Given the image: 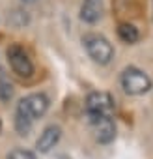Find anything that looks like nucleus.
<instances>
[{"label": "nucleus", "mask_w": 153, "mask_h": 159, "mask_svg": "<svg viewBox=\"0 0 153 159\" xmlns=\"http://www.w3.org/2000/svg\"><path fill=\"white\" fill-rule=\"evenodd\" d=\"M88 120H90V124L94 127L97 142L108 144V142L114 140V137H116V124H114L112 116H97V118H88Z\"/></svg>", "instance_id": "6"}, {"label": "nucleus", "mask_w": 153, "mask_h": 159, "mask_svg": "<svg viewBox=\"0 0 153 159\" xmlns=\"http://www.w3.org/2000/svg\"><path fill=\"white\" fill-rule=\"evenodd\" d=\"M6 159H36V153L24 148H15L13 152H10V155Z\"/></svg>", "instance_id": "11"}, {"label": "nucleus", "mask_w": 153, "mask_h": 159, "mask_svg": "<svg viewBox=\"0 0 153 159\" xmlns=\"http://www.w3.org/2000/svg\"><path fill=\"white\" fill-rule=\"evenodd\" d=\"M49 111V98L45 94H30L17 103L15 127L21 135H26L34 122Z\"/></svg>", "instance_id": "1"}, {"label": "nucleus", "mask_w": 153, "mask_h": 159, "mask_svg": "<svg viewBox=\"0 0 153 159\" xmlns=\"http://www.w3.org/2000/svg\"><path fill=\"white\" fill-rule=\"evenodd\" d=\"M8 62H10L11 69H13L19 77L28 79V77L34 75V64H32L28 52H26L21 45L13 43V45L8 47Z\"/></svg>", "instance_id": "5"}, {"label": "nucleus", "mask_w": 153, "mask_h": 159, "mask_svg": "<svg viewBox=\"0 0 153 159\" xmlns=\"http://www.w3.org/2000/svg\"><path fill=\"white\" fill-rule=\"evenodd\" d=\"M60 137H62V129H60L58 125H47V127L41 131L39 139L36 140L37 152H39V153H49V152L58 144Z\"/></svg>", "instance_id": "7"}, {"label": "nucleus", "mask_w": 153, "mask_h": 159, "mask_svg": "<svg viewBox=\"0 0 153 159\" xmlns=\"http://www.w3.org/2000/svg\"><path fill=\"white\" fill-rule=\"evenodd\" d=\"M23 2H28V4H32V2H36V0H23Z\"/></svg>", "instance_id": "12"}, {"label": "nucleus", "mask_w": 153, "mask_h": 159, "mask_svg": "<svg viewBox=\"0 0 153 159\" xmlns=\"http://www.w3.org/2000/svg\"><path fill=\"white\" fill-rule=\"evenodd\" d=\"M114 111V99L107 92H90L86 98V116L97 118V116H112Z\"/></svg>", "instance_id": "4"}, {"label": "nucleus", "mask_w": 153, "mask_h": 159, "mask_svg": "<svg viewBox=\"0 0 153 159\" xmlns=\"http://www.w3.org/2000/svg\"><path fill=\"white\" fill-rule=\"evenodd\" d=\"M120 84L129 96H144L153 86L149 75L146 71H142L140 67H134V66H129L121 71Z\"/></svg>", "instance_id": "2"}, {"label": "nucleus", "mask_w": 153, "mask_h": 159, "mask_svg": "<svg viewBox=\"0 0 153 159\" xmlns=\"http://www.w3.org/2000/svg\"><path fill=\"white\" fill-rule=\"evenodd\" d=\"M82 43H84L90 58L94 62L101 64V66H107L112 60V56H114L112 43L105 36H101V34H86L82 38Z\"/></svg>", "instance_id": "3"}, {"label": "nucleus", "mask_w": 153, "mask_h": 159, "mask_svg": "<svg viewBox=\"0 0 153 159\" xmlns=\"http://www.w3.org/2000/svg\"><path fill=\"white\" fill-rule=\"evenodd\" d=\"M11 96H13V84L10 81V77L6 75V71L0 67V99L10 101Z\"/></svg>", "instance_id": "10"}, {"label": "nucleus", "mask_w": 153, "mask_h": 159, "mask_svg": "<svg viewBox=\"0 0 153 159\" xmlns=\"http://www.w3.org/2000/svg\"><path fill=\"white\" fill-rule=\"evenodd\" d=\"M101 17H103V0H84L81 6V19L88 25H94Z\"/></svg>", "instance_id": "8"}, {"label": "nucleus", "mask_w": 153, "mask_h": 159, "mask_svg": "<svg viewBox=\"0 0 153 159\" xmlns=\"http://www.w3.org/2000/svg\"><path fill=\"white\" fill-rule=\"evenodd\" d=\"M118 36H120L121 41H125V43H129V45H131V43H136L138 38H140L138 28H136L134 25H129V23H123V25L118 26Z\"/></svg>", "instance_id": "9"}, {"label": "nucleus", "mask_w": 153, "mask_h": 159, "mask_svg": "<svg viewBox=\"0 0 153 159\" xmlns=\"http://www.w3.org/2000/svg\"><path fill=\"white\" fill-rule=\"evenodd\" d=\"M0 127H2V124H0Z\"/></svg>", "instance_id": "13"}]
</instances>
